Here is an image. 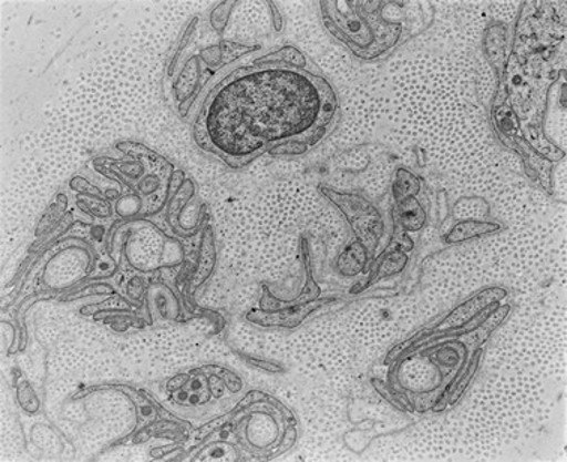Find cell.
<instances>
[{
	"mask_svg": "<svg viewBox=\"0 0 567 462\" xmlns=\"http://www.w3.org/2000/svg\"><path fill=\"white\" fill-rule=\"evenodd\" d=\"M337 96L305 68L243 66L212 89L196 122L203 150L243 167L265 152L299 155L332 130Z\"/></svg>",
	"mask_w": 567,
	"mask_h": 462,
	"instance_id": "6da1fadb",
	"label": "cell"
},
{
	"mask_svg": "<svg viewBox=\"0 0 567 462\" xmlns=\"http://www.w3.org/2000/svg\"><path fill=\"white\" fill-rule=\"evenodd\" d=\"M391 2H321L324 27L363 61L392 53L414 31L408 17H392Z\"/></svg>",
	"mask_w": 567,
	"mask_h": 462,
	"instance_id": "7a4b0ae2",
	"label": "cell"
},
{
	"mask_svg": "<svg viewBox=\"0 0 567 462\" xmlns=\"http://www.w3.org/2000/svg\"><path fill=\"white\" fill-rule=\"evenodd\" d=\"M305 63H307V59H305L303 54L299 52V50L293 49V47H284V49L278 50L274 54H266V57L257 59L254 62V65H281V66H295V68H303Z\"/></svg>",
	"mask_w": 567,
	"mask_h": 462,
	"instance_id": "8992f818",
	"label": "cell"
},
{
	"mask_svg": "<svg viewBox=\"0 0 567 462\" xmlns=\"http://www.w3.org/2000/svg\"><path fill=\"white\" fill-rule=\"evenodd\" d=\"M194 189L196 188H194L193 182H184L168 206V223L179 235L192 236L200 228L202 209L194 196Z\"/></svg>",
	"mask_w": 567,
	"mask_h": 462,
	"instance_id": "277c9868",
	"label": "cell"
},
{
	"mask_svg": "<svg viewBox=\"0 0 567 462\" xmlns=\"http://www.w3.org/2000/svg\"><path fill=\"white\" fill-rule=\"evenodd\" d=\"M398 211H400L401 226L409 232H416L425 223V211L419 205L416 198L403 197L396 198Z\"/></svg>",
	"mask_w": 567,
	"mask_h": 462,
	"instance_id": "5b68a950",
	"label": "cell"
},
{
	"mask_svg": "<svg viewBox=\"0 0 567 462\" xmlns=\"http://www.w3.org/2000/svg\"><path fill=\"white\" fill-rule=\"evenodd\" d=\"M114 257H124L128 266L142 273L181 265L182 247L146 219H133L114 233Z\"/></svg>",
	"mask_w": 567,
	"mask_h": 462,
	"instance_id": "3957f363",
	"label": "cell"
}]
</instances>
